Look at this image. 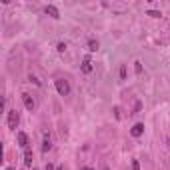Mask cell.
<instances>
[{
    "instance_id": "6da1fadb",
    "label": "cell",
    "mask_w": 170,
    "mask_h": 170,
    "mask_svg": "<svg viewBox=\"0 0 170 170\" xmlns=\"http://www.w3.org/2000/svg\"><path fill=\"white\" fill-rule=\"evenodd\" d=\"M54 84H56V90H58L60 96H68V94H70V84H68V80L58 78V80H54Z\"/></svg>"
},
{
    "instance_id": "7a4b0ae2",
    "label": "cell",
    "mask_w": 170,
    "mask_h": 170,
    "mask_svg": "<svg viewBox=\"0 0 170 170\" xmlns=\"http://www.w3.org/2000/svg\"><path fill=\"white\" fill-rule=\"evenodd\" d=\"M18 122H20V114H18V110H16V108L8 110V128H10V130H16Z\"/></svg>"
},
{
    "instance_id": "3957f363",
    "label": "cell",
    "mask_w": 170,
    "mask_h": 170,
    "mask_svg": "<svg viewBox=\"0 0 170 170\" xmlns=\"http://www.w3.org/2000/svg\"><path fill=\"white\" fill-rule=\"evenodd\" d=\"M22 102H24L26 110H30V112L36 108V102H34V98H32L30 94H26V92H22Z\"/></svg>"
},
{
    "instance_id": "277c9868",
    "label": "cell",
    "mask_w": 170,
    "mask_h": 170,
    "mask_svg": "<svg viewBox=\"0 0 170 170\" xmlns=\"http://www.w3.org/2000/svg\"><path fill=\"white\" fill-rule=\"evenodd\" d=\"M92 68H94V66H92V58H90V56H84V60H82V64H80V70H82L84 74H90Z\"/></svg>"
},
{
    "instance_id": "5b68a950",
    "label": "cell",
    "mask_w": 170,
    "mask_h": 170,
    "mask_svg": "<svg viewBox=\"0 0 170 170\" xmlns=\"http://www.w3.org/2000/svg\"><path fill=\"white\" fill-rule=\"evenodd\" d=\"M16 138H18V146L26 150V148H28V134H26V132H18Z\"/></svg>"
},
{
    "instance_id": "8992f818",
    "label": "cell",
    "mask_w": 170,
    "mask_h": 170,
    "mask_svg": "<svg viewBox=\"0 0 170 170\" xmlns=\"http://www.w3.org/2000/svg\"><path fill=\"white\" fill-rule=\"evenodd\" d=\"M130 134H132L134 138H138V136H142V134H144V124H142V122H138V124H134V126L130 128Z\"/></svg>"
},
{
    "instance_id": "52a82bcc",
    "label": "cell",
    "mask_w": 170,
    "mask_h": 170,
    "mask_svg": "<svg viewBox=\"0 0 170 170\" xmlns=\"http://www.w3.org/2000/svg\"><path fill=\"white\" fill-rule=\"evenodd\" d=\"M44 12H46L48 16H52V18H60V12H58V8H56V6H46V8H44Z\"/></svg>"
},
{
    "instance_id": "ba28073f",
    "label": "cell",
    "mask_w": 170,
    "mask_h": 170,
    "mask_svg": "<svg viewBox=\"0 0 170 170\" xmlns=\"http://www.w3.org/2000/svg\"><path fill=\"white\" fill-rule=\"evenodd\" d=\"M24 166H28V168L32 166V150L30 148L24 150Z\"/></svg>"
},
{
    "instance_id": "9c48e42d",
    "label": "cell",
    "mask_w": 170,
    "mask_h": 170,
    "mask_svg": "<svg viewBox=\"0 0 170 170\" xmlns=\"http://www.w3.org/2000/svg\"><path fill=\"white\" fill-rule=\"evenodd\" d=\"M44 136H46V138H44V142H42V152H48V150L52 148V142H50V138H48L46 132H44Z\"/></svg>"
},
{
    "instance_id": "30bf717a",
    "label": "cell",
    "mask_w": 170,
    "mask_h": 170,
    "mask_svg": "<svg viewBox=\"0 0 170 170\" xmlns=\"http://www.w3.org/2000/svg\"><path fill=\"white\" fill-rule=\"evenodd\" d=\"M98 46H100L98 40H88V50H90V52H96V50H98Z\"/></svg>"
},
{
    "instance_id": "8fae6325",
    "label": "cell",
    "mask_w": 170,
    "mask_h": 170,
    "mask_svg": "<svg viewBox=\"0 0 170 170\" xmlns=\"http://www.w3.org/2000/svg\"><path fill=\"white\" fill-rule=\"evenodd\" d=\"M134 72H136V74H142V62H140V60L134 62Z\"/></svg>"
},
{
    "instance_id": "7c38bea8",
    "label": "cell",
    "mask_w": 170,
    "mask_h": 170,
    "mask_svg": "<svg viewBox=\"0 0 170 170\" xmlns=\"http://www.w3.org/2000/svg\"><path fill=\"white\" fill-rule=\"evenodd\" d=\"M118 74H120V80H126V64H122V66H120Z\"/></svg>"
},
{
    "instance_id": "4fadbf2b",
    "label": "cell",
    "mask_w": 170,
    "mask_h": 170,
    "mask_svg": "<svg viewBox=\"0 0 170 170\" xmlns=\"http://www.w3.org/2000/svg\"><path fill=\"white\" fill-rule=\"evenodd\" d=\"M28 80H30L32 84H36V86H42V82H40V80H38V78H36L34 74H30V76H28Z\"/></svg>"
},
{
    "instance_id": "5bb4252c",
    "label": "cell",
    "mask_w": 170,
    "mask_h": 170,
    "mask_svg": "<svg viewBox=\"0 0 170 170\" xmlns=\"http://www.w3.org/2000/svg\"><path fill=\"white\" fill-rule=\"evenodd\" d=\"M146 16H152V18H160L162 14H160V12H156V10H148V12H146Z\"/></svg>"
},
{
    "instance_id": "9a60e30c",
    "label": "cell",
    "mask_w": 170,
    "mask_h": 170,
    "mask_svg": "<svg viewBox=\"0 0 170 170\" xmlns=\"http://www.w3.org/2000/svg\"><path fill=\"white\" fill-rule=\"evenodd\" d=\"M114 116H116V120L122 118V114H120V106H114Z\"/></svg>"
},
{
    "instance_id": "2e32d148",
    "label": "cell",
    "mask_w": 170,
    "mask_h": 170,
    "mask_svg": "<svg viewBox=\"0 0 170 170\" xmlns=\"http://www.w3.org/2000/svg\"><path fill=\"white\" fill-rule=\"evenodd\" d=\"M132 170H140V164H138V160H132Z\"/></svg>"
},
{
    "instance_id": "e0dca14e",
    "label": "cell",
    "mask_w": 170,
    "mask_h": 170,
    "mask_svg": "<svg viewBox=\"0 0 170 170\" xmlns=\"http://www.w3.org/2000/svg\"><path fill=\"white\" fill-rule=\"evenodd\" d=\"M64 50H66V44L60 42V44H58V52H64Z\"/></svg>"
},
{
    "instance_id": "ac0fdd59",
    "label": "cell",
    "mask_w": 170,
    "mask_h": 170,
    "mask_svg": "<svg viewBox=\"0 0 170 170\" xmlns=\"http://www.w3.org/2000/svg\"><path fill=\"white\" fill-rule=\"evenodd\" d=\"M46 170H54V166H52V164L48 162V164H46Z\"/></svg>"
},
{
    "instance_id": "d6986e66",
    "label": "cell",
    "mask_w": 170,
    "mask_h": 170,
    "mask_svg": "<svg viewBox=\"0 0 170 170\" xmlns=\"http://www.w3.org/2000/svg\"><path fill=\"white\" fill-rule=\"evenodd\" d=\"M82 170H94V168H90V166H84V168H82Z\"/></svg>"
},
{
    "instance_id": "ffe728a7",
    "label": "cell",
    "mask_w": 170,
    "mask_h": 170,
    "mask_svg": "<svg viewBox=\"0 0 170 170\" xmlns=\"http://www.w3.org/2000/svg\"><path fill=\"white\" fill-rule=\"evenodd\" d=\"M166 142H168V148H170V138H168V140H166Z\"/></svg>"
},
{
    "instance_id": "44dd1931",
    "label": "cell",
    "mask_w": 170,
    "mask_h": 170,
    "mask_svg": "<svg viewBox=\"0 0 170 170\" xmlns=\"http://www.w3.org/2000/svg\"><path fill=\"white\" fill-rule=\"evenodd\" d=\"M104 170H110V168H108V166H104Z\"/></svg>"
},
{
    "instance_id": "7402d4cb",
    "label": "cell",
    "mask_w": 170,
    "mask_h": 170,
    "mask_svg": "<svg viewBox=\"0 0 170 170\" xmlns=\"http://www.w3.org/2000/svg\"><path fill=\"white\" fill-rule=\"evenodd\" d=\"M32 170H38V168H32Z\"/></svg>"
}]
</instances>
